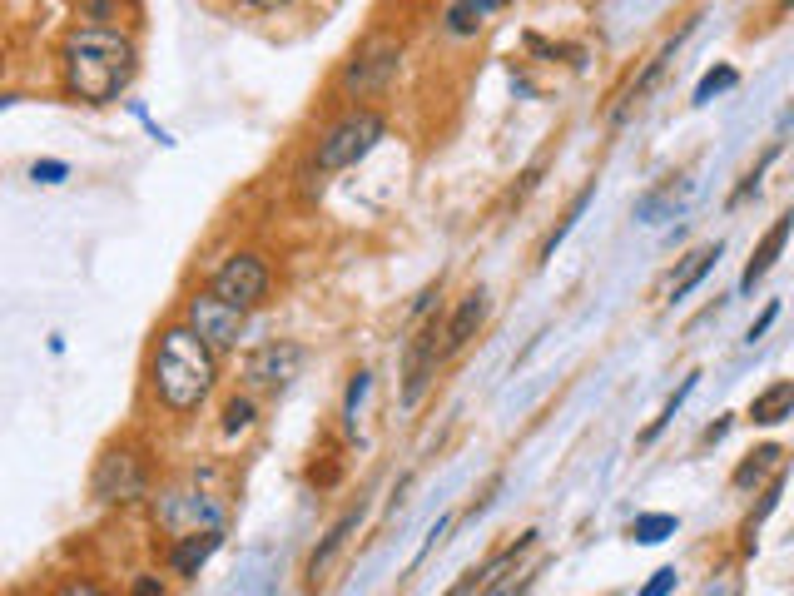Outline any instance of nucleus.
<instances>
[{
    "mask_svg": "<svg viewBox=\"0 0 794 596\" xmlns=\"http://www.w3.org/2000/svg\"><path fill=\"white\" fill-rule=\"evenodd\" d=\"M60 70H65V90L75 100L110 105L134 80V40L110 25H80V30H70V40L60 50Z\"/></svg>",
    "mask_w": 794,
    "mask_h": 596,
    "instance_id": "f257e3e1",
    "label": "nucleus"
},
{
    "mask_svg": "<svg viewBox=\"0 0 794 596\" xmlns=\"http://www.w3.org/2000/svg\"><path fill=\"white\" fill-rule=\"evenodd\" d=\"M214 348L189 328V323H174L159 333V348H154V393L169 413H194L209 393H214Z\"/></svg>",
    "mask_w": 794,
    "mask_h": 596,
    "instance_id": "f03ea898",
    "label": "nucleus"
},
{
    "mask_svg": "<svg viewBox=\"0 0 794 596\" xmlns=\"http://www.w3.org/2000/svg\"><path fill=\"white\" fill-rule=\"evenodd\" d=\"M388 135V120L378 115V110H353V115H343L323 140H318V169L323 174H333V169H353L358 159H368L378 140Z\"/></svg>",
    "mask_w": 794,
    "mask_h": 596,
    "instance_id": "7ed1b4c3",
    "label": "nucleus"
},
{
    "mask_svg": "<svg viewBox=\"0 0 794 596\" xmlns=\"http://www.w3.org/2000/svg\"><path fill=\"white\" fill-rule=\"evenodd\" d=\"M184 323L214 348V353H224V348H234L239 343V333H244V308L239 303H229V298H219L214 289L209 294H194L189 298V308H184Z\"/></svg>",
    "mask_w": 794,
    "mask_h": 596,
    "instance_id": "20e7f679",
    "label": "nucleus"
},
{
    "mask_svg": "<svg viewBox=\"0 0 794 596\" xmlns=\"http://www.w3.org/2000/svg\"><path fill=\"white\" fill-rule=\"evenodd\" d=\"M442 333H447V328L422 323V328H417V338L407 343V353H402V408H417V403H422V393L432 388L437 363L447 358V348L437 343Z\"/></svg>",
    "mask_w": 794,
    "mask_h": 596,
    "instance_id": "39448f33",
    "label": "nucleus"
},
{
    "mask_svg": "<svg viewBox=\"0 0 794 596\" xmlns=\"http://www.w3.org/2000/svg\"><path fill=\"white\" fill-rule=\"evenodd\" d=\"M397 65H402V45H397L393 35H373V40L348 60L343 90H348V95H373V90H383V85L393 80Z\"/></svg>",
    "mask_w": 794,
    "mask_h": 596,
    "instance_id": "423d86ee",
    "label": "nucleus"
},
{
    "mask_svg": "<svg viewBox=\"0 0 794 596\" xmlns=\"http://www.w3.org/2000/svg\"><path fill=\"white\" fill-rule=\"evenodd\" d=\"M214 294L239 303V308L249 313L254 303L268 298V264L259 254H234V259H224L219 274H214Z\"/></svg>",
    "mask_w": 794,
    "mask_h": 596,
    "instance_id": "0eeeda50",
    "label": "nucleus"
},
{
    "mask_svg": "<svg viewBox=\"0 0 794 596\" xmlns=\"http://www.w3.org/2000/svg\"><path fill=\"white\" fill-rule=\"evenodd\" d=\"M90 492L100 502H130L144 492V467L130 447H110L100 462H95V477H90Z\"/></svg>",
    "mask_w": 794,
    "mask_h": 596,
    "instance_id": "6e6552de",
    "label": "nucleus"
},
{
    "mask_svg": "<svg viewBox=\"0 0 794 596\" xmlns=\"http://www.w3.org/2000/svg\"><path fill=\"white\" fill-rule=\"evenodd\" d=\"M298 363H303V348H298V343H264V348H254V353L244 358V378H249L254 388H283V383L298 373Z\"/></svg>",
    "mask_w": 794,
    "mask_h": 596,
    "instance_id": "1a4fd4ad",
    "label": "nucleus"
},
{
    "mask_svg": "<svg viewBox=\"0 0 794 596\" xmlns=\"http://www.w3.org/2000/svg\"><path fill=\"white\" fill-rule=\"evenodd\" d=\"M358 522H363V507H348V512L328 527V537L318 542V552L308 557V572H303V577H308V587H313V592L328 582V572H333V562L343 557V547H348V537L358 532Z\"/></svg>",
    "mask_w": 794,
    "mask_h": 596,
    "instance_id": "9d476101",
    "label": "nucleus"
},
{
    "mask_svg": "<svg viewBox=\"0 0 794 596\" xmlns=\"http://www.w3.org/2000/svg\"><path fill=\"white\" fill-rule=\"evenodd\" d=\"M790 234H794V214H780V219L765 229V239L755 244V259H750V264H745V274H740V289H745V294H750V289H755V284H760L770 269H775V259L785 254Z\"/></svg>",
    "mask_w": 794,
    "mask_h": 596,
    "instance_id": "9b49d317",
    "label": "nucleus"
},
{
    "mask_svg": "<svg viewBox=\"0 0 794 596\" xmlns=\"http://www.w3.org/2000/svg\"><path fill=\"white\" fill-rule=\"evenodd\" d=\"M219 542H224V532L219 527H199V532H184V537H174V552H169V567L179 572V577H199V567L219 552Z\"/></svg>",
    "mask_w": 794,
    "mask_h": 596,
    "instance_id": "f8f14e48",
    "label": "nucleus"
},
{
    "mask_svg": "<svg viewBox=\"0 0 794 596\" xmlns=\"http://www.w3.org/2000/svg\"><path fill=\"white\" fill-rule=\"evenodd\" d=\"M482 318H487V294L472 289V294L457 303V313H452V323H447V333H442V348H447V353H462V348L477 338Z\"/></svg>",
    "mask_w": 794,
    "mask_h": 596,
    "instance_id": "ddd939ff",
    "label": "nucleus"
},
{
    "mask_svg": "<svg viewBox=\"0 0 794 596\" xmlns=\"http://www.w3.org/2000/svg\"><path fill=\"white\" fill-rule=\"evenodd\" d=\"M785 418H794V383L790 378L760 388L755 403H750V423H760V428H775V423H785Z\"/></svg>",
    "mask_w": 794,
    "mask_h": 596,
    "instance_id": "4468645a",
    "label": "nucleus"
},
{
    "mask_svg": "<svg viewBox=\"0 0 794 596\" xmlns=\"http://www.w3.org/2000/svg\"><path fill=\"white\" fill-rule=\"evenodd\" d=\"M715 264H720V244H705V249H695V254L685 259V269L675 274V284H670V298L680 303V298L690 294V289H695V284H700V279H705V274H710Z\"/></svg>",
    "mask_w": 794,
    "mask_h": 596,
    "instance_id": "2eb2a0df",
    "label": "nucleus"
},
{
    "mask_svg": "<svg viewBox=\"0 0 794 596\" xmlns=\"http://www.w3.org/2000/svg\"><path fill=\"white\" fill-rule=\"evenodd\" d=\"M670 50H675V45H665L661 55H656V60H651V65H646L641 75H636V85H631V90L621 95V105L611 110V125H621V120H626V115H631V110H636V105L646 100V90H651V85L661 80V70H665V60H670Z\"/></svg>",
    "mask_w": 794,
    "mask_h": 596,
    "instance_id": "dca6fc26",
    "label": "nucleus"
},
{
    "mask_svg": "<svg viewBox=\"0 0 794 596\" xmlns=\"http://www.w3.org/2000/svg\"><path fill=\"white\" fill-rule=\"evenodd\" d=\"M502 5H512V0H457L452 10H447V30L452 35H472L492 10H502Z\"/></svg>",
    "mask_w": 794,
    "mask_h": 596,
    "instance_id": "f3484780",
    "label": "nucleus"
},
{
    "mask_svg": "<svg viewBox=\"0 0 794 596\" xmlns=\"http://www.w3.org/2000/svg\"><path fill=\"white\" fill-rule=\"evenodd\" d=\"M675 517L670 512H641L636 522H631V537L636 542H646V547H656V542H665V537H675Z\"/></svg>",
    "mask_w": 794,
    "mask_h": 596,
    "instance_id": "a211bd4d",
    "label": "nucleus"
},
{
    "mask_svg": "<svg viewBox=\"0 0 794 596\" xmlns=\"http://www.w3.org/2000/svg\"><path fill=\"white\" fill-rule=\"evenodd\" d=\"M740 85V70L735 65H715V70H705L700 75V85H695V105H710L715 95H725V90H735Z\"/></svg>",
    "mask_w": 794,
    "mask_h": 596,
    "instance_id": "6ab92c4d",
    "label": "nucleus"
},
{
    "mask_svg": "<svg viewBox=\"0 0 794 596\" xmlns=\"http://www.w3.org/2000/svg\"><path fill=\"white\" fill-rule=\"evenodd\" d=\"M780 447H760V452H750V462H740V472H735V487H755L770 467H780Z\"/></svg>",
    "mask_w": 794,
    "mask_h": 596,
    "instance_id": "aec40b11",
    "label": "nucleus"
},
{
    "mask_svg": "<svg viewBox=\"0 0 794 596\" xmlns=\"http://www.w3.org/2000/svg\"><path fill=\"white\" fill-rule=\"evenodd\" d=\"M690 393H695V378H685V383H680V388H675V398H670V403H665V413H661V418H656V423H651V428H646V433H641V443H656V438H661V433H665V423H670V418H675V408H680V403H685V398H690Z\"/></svg>",
    "mask_w": 794,
    "mask_h": 596,
    "instance_id": "412c9836",
    "label": "nucleus"
},
{
    "mask_svg": "<svg viewBox=\"0 0 794 596\" xmlns=\"http://www.w3.org/2000/svg\"><path fill=\"white\" fill-rule=\"evenodd\" d=\"M254 423V403L249 398H229L224 403V433H244Z\"/></svg>",
    "mask_w": 794,
    "mask_h": 596,
    "instance_id": "4be33fe9",
    "label": "nucleus"
},
{
    "mask_svg": "<svg viewBox=\"0 0 794 596\" xmlns=\"http://www.w3.org/2000/svg\"><path fill=\"white\" fill-rule=\"evenodd\" d=\"M368 373H353V383H348V398H343V418H348V428H358V403H363V393H368Z\"/></svg>",
    "mask_w": 794,
    "mask_h": 596,
    "instance_id": "5701e85b",
    "label": "nucleus"
},
{
    "mask_svg": "<svg viewBox=\"0 0 794 596\" xmlns=\"http://www.w3.org/2000/svg\"><path fill=\"white\" fill-rule=\"evenodd\" d=\"M30 174H35L40 184H60V179L70 174V164H65V159H35V169H30Z\"/></svg>",
    "mask_w": 794,
    "mask_h": 596,
    "instance_id": "b1692460",
    "label": "nucleus"
},
{
    "mask_svg": "<svg viewBox=\"0 0 794 596\" xmlns=\"http://www.w3.org/2000/svg\"><path fill=\"white\" fill-rule=\"evenodd\" d=\"M770 159H775V149H770V154H765V159H760V164H755V169H750V174H745V179H740V189H735V194H730V204H740V199H745V194H750V189H755V184H760V174H765V169H770Z\"/></svg>",
    "mask_w": 794,
    "mask_h": 596,
    "instance_id": "393cba45",
    "label": "nucleus"
},
{
    "mask_svg": "<svg viewBox=\"0 0 794 596\" xmlns=\"http://www.w3.org/2000/svg\"><path fill=\"white\" fill-rule=\"evenodd\" d=\"M670 592H675V567H661V572L641 587V596H670Z\"/></svg>",
    "mask_w": 794,
    "mask_h": 596,
    "instance_id": "a878e982",
    "label": "nucleus"
},
{
    "mask_svg": "<svg viewBox=\"0 0 794 596\" xmlns=\"http://www.w3.org/2000/svg\"><path fill=\"white\" fill-rule=\"evenodd\" d=\"M775 318H780V303H770V308H765V313L750 323V333H745V338H750V343H760V338L770 333V323H775Z\"/></svg>",
    "mask_w": 794,
    "mask_h": 596,
    "instance_id": "bb28decb",
    "label": "nucleus"
},
{
    "mask_svg": "<svg viewBox=\"0 0 794 596\" xmlns=\"http://www.w3.org/2000/svg\"><path fill=\"white\" fill-rule=\"evenodd\" d=\"M80 10V20H105L110 15V0H70Z\"/></svg>",
    "mask_w": 794,
    "mask_h": 596,
    "instance_id": "cd10ccee",
    "label": "nucleus"
},
{
    "mask_svg": "<svg viewBox=\"0 0 794 596\" xmlns=\"http://www.w3.org/2000/svg\"><path fill=\"white\" fill-rule=\"evenodd\" d=\"M130 596H164V587H159V577H134Z\"/></svg>",
    "mask_w": 794,
    "mask_h": 596,
    "instance_id": "c85d7f7f",
    "label": "nucleus"
},
{
    "mask_svg": "<svg viewBox=\"0 0 794 596\" xmlns=\"http://www.w3.org/2000/svg\"><path fill=\"white\" fill-rule=\"evenodd\" d=\"M55 596H105V592H100L95 582H65V587H60Z\"/></svg>",
    "mask_w": 794,
    "mask_h": 596,
    "instance_id": "c756f323",
    "label": "nucleus"
},
{
    "mask_svg": "<svg viewBox=\"0 0 794 596\" xmlns=\"http://www.w3.org/2000/svg\"><path fill=\"white\" fill-rule=\"evenodd\" d=\"M244 5H254V10H278V5H288V0H244Z\"/></svg>",
    "mask_w": 794,
    "mask_h": 596,
    "instance_id": "7c9ffc66",
    "label": "nucleus"
},
{
    "mask_svg": "<svg viewBox=\"0 0 794 596\" xmlns=\"http://www.w3.org/2000/svg\"><path fill=\"white\" fill-rule=\"evenodd\" d=\"M447 596H472V592H467V582H457V587H452Z\"/></svg>",
    "mask_w": 794,
    "mask_h": 596,
    "instance_id": "2f4dec72",
    "label": "nucleus"
},
{
    "mask_svg": "<svg viewBox=\"0 0 794 596\" xmlns=\"http://www.w3.org/2000/svg\"><path fill=\"white\" fill-rule=\"evenodd\" d=\"M785 5H790V0H785Z\"/></svg>",
    "mask_w": 794,
    "mask_h": 596,
    "instance_id": "473e14b6",
    "label": "nucleus"
}]
</instances>
